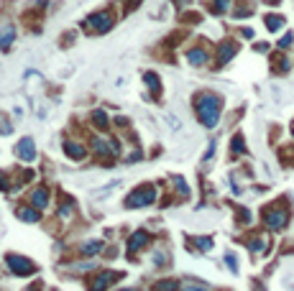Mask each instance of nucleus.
Returning a JSON list of instances; mask_svg holds the SVG:
<instances>
[{
    "instance_id": "nucleus-1",
    "label": "nucleus",
    "mask_w": 294,
    "mask_h": 291,
    "mask_svg": "<svg viewBox=\"0 0 294 291\" xmlns=\"http://www.w3.org/2000/svg\"><path fill=\"white\" fill-rule=\"evenodd\" d=\"M195 110L205 128H215L220 120V110H223V100L215 92H200L195 97Z\"/></svg>"
},
{
    "instance_id": "nucleus-2",
    "label": "nucleus",
    "mask_w": 294,
    "mask_h": 291,
    "mask_svg": "<svg viewBox=\"0 0 294 291\" xmlns=\"http://www.w3.org/2000/svg\"><path fill=\"white\" fill-rule=\"evenodd\" d=\"M151 202H156V189L154 187H138L128 194L126 199V207L128 209H136V207H149Z\"/></svg>"
},
{
    "instance_id": "nucleus-3",
    "label": "nucleus",
    "mask_w": 294,
    "mask_h": 291,
    "mask_svg": "<svg viewBox=\"0 0 294 291\" xmlns=\"http://www.w3.org/2000/svg\"><path fill=\"white\" fill-rule=\"evenodd\" d=\"M5 263H8V268L16 273V276H31V273L36 271L34 260H28V258H23V255H16V253H10V255L5 258Z\"/></svg>"
},
{
    "instance_id": "nucleus-4",
    "label": "nucleus",
    "mask_w": 294,
    "mask_h": 291,
    "mask_svg": "<svg viewBox=\"0 0 294 291\" xmlns=\"http://www.w3.org/2000/svg\"><path fill=\"white\" fill-rule=\"evenodd\" d=\"M289 220V209L287 207H269L263 209V222H266L271 230H282Z\"/></svg>"
},
{
    "instance_id": "nucleus-5",
    "label": "nucleus",
    "mask_w": 294,
    "mask_h": 291,
    "mask_svg": "<svg viewBox=\"0 0 294 291\" xmlns=\"http://www.w3.org/2000/svg\"><path fill=\"white\" fill-rule=\"evenodd\" d=\"M110 26H113V15L108 10L92 13L90 18H87V28L95 31V34H105V31H110Z\"/></svg>"
},
{
    "instance_id": "nucleus-6",
    "label": "nucleus",
    "mask_w": 294,
    "mask_h": 291,
    "mask_svg": "<svg viewBox=\"0 0 294 291\" xmlns=\"http://www.w3.org/2000/svg\"><path fill=\"white\" fill-rule=\"evenodd\" d=\"M121 279H123V273H118V271H100L90 281V291H105L110 284L121 281Z\"/></svg>"
},
{
    "instance_id": "nucleus-7",
    "label": "nucleus",
    "mask_w": 294,
    "mask_h": 291,
    "mask_svg": "<svg viewBox=\"0 0 294 291\" xmlns=\"http://www.w3.org/2000/svg\"><path fill=\"white\" fill-rule=\"evenodd\" d=\"M92 148H95V153H100V156H115L118 153V143L108 141V138H95Z\"/></svg>"
},
{
    "instance_id": "nucleus-8",
    "label": "nucleus",
    "mask_w": 294,
    "mask_h": 291,
    "mask_svg": "<svg viewBox=\"0 0 294 291\" xmlns=\"http://www.w3.org/2000/svg\"><path fill=\"white\" fill-rule=\"evenodd\" d=\"M149 233H146V230H138V233H133L130 235V240H128V253L130 255H136V250H141V248H146V245H149Z\"/></svg>"
},
{
    "instance_id": "nucleus-9",
    "label": "nucleus",
    "mask_w": 294,
    "mask_h": 291,
    "mask_svg": "<svg viewBox=\"0 0 294 291\" xmlns=\"http://www.w3.org/2000/svg\"><path fill=\"white\" fill-rule=\"evenodd\" d=\"M235 54H238V43H235V41H223V43H220V49H217V61H220V64H228Z\"/></svg>"
},
{
    "instance_id": "nucleus-10",
    "label": "nucleus",
    "mask_w": 294,
    "mask_h": 291,
    "mask_svg": "<svg viewBox=\"0 0 294 291\" xmlns=\"http://www.w3.org/2000/svg\"><path fill=\"white\" fill-rule=\"evenodd\" d=\"M16 153H18L23 161H34L36 159V146H34L31 138H23V141L16 146Z\"/></svg>"
},
{
    "instance_id": "nucleus-11",
    "label": "nucleus",
    "mask_w": 294,
    "mask_h": 291,
    "mask_svg": "<svg viewBox=\"0 0 294 291\" xmlns=\"http://www.w3.org/2000/svg\"><path fill=\"white\" fill-rule=\"evenodd\" d=\"M246 245L251 253H263V250H269V238L266 235H251L246 240Z\"/></svg>"
},
{
    "instance_id": "nucleus-12",
    "label": "nucleus",
    "mask_w": 294,
    "mask_h": 291,
    "mask_svg": "<svg viewBox=\"0 0 294 291\" xmlns=\"http://www.w3.org/2000/svg\"><path fill=\"white\" fill-rule=\"evenodd\" d=\"M31 205H34L36 209L46 207V205H49V189H46V187H36L34 194H31Z\"/></svg>"
},
{
    "instance_id": "nucleus-13",
    "label": "nucleus",
    "mask_w": 294,
    "mask_h": 291,
    "mask_svg": "<svg viewBox=\"0 0 294 291\" xmlns=\"http://www.w3.org/2000/svg\"><path fill=\"white\" fill-rule=\"evenodd\" d=\"M64 151H67V156L75 159V161H82V159H84V146H82V143L64 141Z\"/></svg>"
},
{
    "instance_id": "nucleus-14",
    "label": "nucleus",
    "mask_w": 294,
    "mask_h": 291,
    "mask_svg": "<svg viewBox=\"0 0 294 291\" xmlns=\"http://www.w3.org/2000/svg\"><path fill=\"white\" fill-rule=\"evenodd\" d=\"M187 59H189V64H192V67H205V64H208V51H205V49H189Z\"/></svg>"
},
{
    "instance_id": "nucleus-15",
    "label": "nucleus",
    "mask_w": 294,
    "mask_h": 291,
    "mask_svg": "<svg viewBox=\"0 0 294 291\" xmlns=\"http://www.w3.org/2000/svg\"><path fill=\"white\" fill-rule=\"evenodd\" d=\"M13 39H16V28H13V26H5L3 31H0V49L8 51L10 43H13Z\"/></svg>"
},
{
    "instance_id": "nucleus-16",
    "label": "nucleus",
    "mask_w": 294,
    "mask_h": 291,
    "mask_svg": "<svg viewBox=\"0 0 294 291\" xmlns=\"http://www.w3.org/2000/svg\"><path fill=\"white\" fill-rule=\"evenodd\" d=\"M100 250H102V243H100V240H87L82 248H80L82 255H95V253H100Z\"/></svg>"
},
{
    "instance_id": "nucleus-17",
    "label": "nucleus",
    "mask_w": 294,
    "mask_h": 291,
    "mask_svg": "<svg viewBox=\"0 0 294 291\" xmlns=\"http://www.w3.org/2000/svg\"><path fill=\"white\" fill-rule=\"evenodd\" d=\"M263 21H266V28L269 31H279V28L284 26V18H282V15H276V13H269Z\"/></svg>"
},
{
    "instance_id": "nucleus-18",
    "label": "nucleus",
    "mask_w": 294,
    "mask_h": 291,
    "mask_svg": "<svg viewBox=\"0 0 294 291\" xmlns=\"http://www.w3.org/2000/svg\"><path fill=\"white\" fill-rule=\"evenodd\" d=\"M92 125L100 128V130H105V128H108V115L102 113V110H95V113H92Z\"/></svg>"
},
{
    "instance_id": "nucleus-19",
    "label": "nucleus",
    "mask_w": 294,
    "mask_h": 291,
    "mask_svg": "<svg viewBox=\"0 0 294 291\" xmlns=\"http://www.w3.org/2000/svg\"><path fill=\"white\" fill-rule=\"evenodd\" d=\"M18 217L23 222H36L39 220V212H36V207L34 209H18Z\"/></svg>"
},
{
    "instance_id": "nucleus-20",
    "label": "nucleus",
    "mask_w": 294,
    "mask_h": 291,
    "mask_svg": "<svg viewBox=\"0 0 294 291\" xmlns=\"http://www.w3.org/2000/svg\"><path fill=\"white\" fill-rule=\"evenodd\" d=\"M146 84L151 87V92H154V95H156V92L161 89V82H159V77H156L154 72H146Z\"/></svg>"
},
{
    "instance_id": "nucleus-21",
    "label": "nucleus",
    "mask_w": 294,
    "mask_h": 291,
    "mask_svg": "<svg viewBox=\"0 0 294 291\" xmlns=\"http://www.w3.org/2000/svg\"><path fill=\"white\" fill-rule=\"evenodd\" d=\"M176 289H179V281H159L156 284V291H176Z\"/></svg>"
},
{
    "instance_id": "nucleus-22",
    "label": "nucleus",
    "mask_w": 294,
    "mask_h": 291,
    "mask_svg": "<svg viewBox=\"0 0 294 291\" xmlns=\"http://www.w3.org/2000/svg\"><path fill=\"white\" fill-rule=\"evenodd\" d=\"M195 248L197 250H210L212 248V240L210 238H195Z\"/></svg>"
},
{
    "instance_id": "nucleus-23",
    "label": "nucleus",
    "mask_w": 294,
    "mask_h": 291,
    "mask_svg": "<svg viewBox=\"0 0 294 291\" xmlns=\"http://www.w3.org/2000/svg\"><path fill=\"white\" fill-rule=\"evenodd\" d=\"M233 153H246V143H243V135H235L233 138Z\"/></svg>"
},
{
    "instance_id": "nucleus-24",
    "label": "nucleus",
    "mask_w": 294,
    "mask_h": 291,
    "mask_svg": "<svg viewBox=\"0 0 294 291\" xmlns=\"http://www.w3.org/2000/svg\"><path fill=\"white\" fill-rule=\"evenodd\" d=\"M174 189L179 192L182 197H189V187L184 184V179H182V176H179V179H174Z\"/></svg>"
},
{
    "instance_id": "nucleus-25",
    "label": "nucleus",
    "mask_w": 294,
    "mask_h": 291,
    "mask_svg": "<svg viewBox=\"0 0 294 291\" xmlns=\"http://www.w3.org/2000/svg\"><path fill=\"white\" fill-rule=\"evenodd\" d=\"M276 61H274V69L276 72H287L289 69V61H287V56H274Z\"/></svg>"
},
{
    "instance_id": "nucleus-26",
    "label": "nucleus",
    "mask_w": 294,
    "mask_h": 291,
    "mask_svg": "<svg viewBox=\"0 0 294 291\" xmlns=\"http://www.w3.org/2000/svg\"><path fill=\"white\" fill-rule=\"evenodd\" d=\"M230 8V0H212V10L215 13H225Z\"/></svg>"
},
{
    "instance_id": "nucleus-27",
    "label": "nucleus",
    "mask_w": 294,
    "mask_h": 291,
    "mask_svg": "<svg viewBox=\"0 0 294 291\" xmlns=\"http://www.w3.org/2000/svg\"><path fill=\"white\" fill-rule=\"evenodd\" d=\"M292 43H294V36H292V34H287L284 39H279V49H289Z\"/></svg>"
},
{
    "instance_id": "nucleus-28",
    "label": "nucleus",
    "mask_w": 294,
    "mask_h": 291,
    "mask_svg": "<svg viewBox=\"0 0 294 291\" xmlns=\"http://www.w3.org/2000/svg\"><path fill=\"white\" fill-rule=\"evenodd\" d=\"M184 291H208V286H202V284H195V281H189V284H184Z\"/></svg>"
},
{
    "instance_id": "nucleus-29",
    "label": "nucleus",
    "mask_w": 294,
    "mask_h": 291,
    "mask_svg": "<svg viewBox=\"0 0 294 291\" xmlns=\"http://www.w3.org/2000/svg\"><path fill=\"white\" fill-rule=\"evenodd\" d=\"M225 260H228V268H230L233 273H238V263H235V255H233V253H228V255H225Z\"/></svg>"
},
{
    "instance_id": "nucleus-30",
    "label": "nucleus",
    "mask_w": 294,
    "mask_h": 291,
    "mask_svg": "<svg viewBox=\"0 0 294 291\" xmlns=\"http://www.w3.org/2000/svg\"><path fill=\"white\" fill-rule=\"evenodd\" d=\"M0 133H10V123L5 120L3 113H0Z\"/></svg>"
},
{
    "instance_id": "nucleus-31",
    "label": "nucleus",
    "mask_w": 294,
    "mask_h": 291,
    "mask_svg": "<svg viewBox=\"0 0 294 291\" xmlns=\"http://www.w3.org/2000/svg\"><path fill=\"white\" fill-rule=\"evenodd\" d=\"M164 260H167V253H161V250L154 253V263H156V266H164Z\"/></svg>"
},
{
    "instance_id": "nucleus-32",
    "label": "nucleus",
    "mask_w": 294,
    "mask_h": 291,
    "mask_svg": "<svg viewBox=\"0 0 294 291\" xmlns=\"http://www.w3.org/2000/svg\"><path fill=\"white\" fill-rule=\"evenodd\" d=\"M0 189H8V174L0 171Z\"/></svg>"
},
{
    "instance_id": "nucleus-33",
    "label": "nucleus",
    "mask_w": 294,
    "mask_h": 291,
    "mask_svg": "<svg viewBox=\"0 0 294 291\" xmlns=\"http://www.w3.org/2000/svg\"><path fill=\"white\" fill-rule=\"evenodd\" d=\"M266 3H271V5H279V0H266Z\"/></svg>"
},
{
    "instance_id": "nucleus-34",
    "label": "nucleus",
    "mask_w": 294,
    "mask_h": 291,
    "mask_svg": "<svg viewBox=\"0 0 294 291\" xmlns=\"http://www.w3.org/2000/svg\"><path fill=\"white\" fill-rule=\"evenodd\" d=\"M118 291H138V289H118Z\"/></svg>"
},
{
    "instance_id": "nucleus-35",
    "label": "nucleus",
    "mask_w": 294,
    "mask_h": 291,
    "mask_svg": "<svg viewBox=\"0 0 294 291\" xmlns=\"http://www.w3.org/2000/svg\"><path fill=\"white\" fill-rule=\"evenodd\" d=\"M292 135H294V128H292Z\"/></svg>"
}]
</instances>
